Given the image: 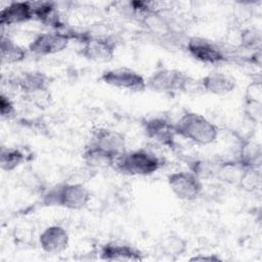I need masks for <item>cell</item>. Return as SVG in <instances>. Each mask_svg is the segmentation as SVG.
Returning <instances> with one entry per match:
<instances>
[{
  "label": "cell",
  "mask_w": 262,
  "mask_h": 262,
  "mask_svg": "<svg viewBox=\"0 0 262 262\" xmlns=\"http://www.w3.org/2000/svg\"><path fill=\"white\" fill-rule=\"evenodd\" d=\"M142 130L149 140L170 148L175 146L177 135L174 129V122L164 117H151L142 121Z\"/></svg>",
  "instance_id": "cell-11"
},
{
  "label": "cell",
  "mask_w": 262,
  "mask_h": 262,
  "mask_svg": "<svg viewBox=\"0 0 262 262\" xmlns=\"http://www.w3.org/2000/svg\"><path fill=\"white\" fill-rule=\"evenodd\" d=\"M261 169L246 168L238 180L237 185L247 192H254L261 186Z\"/></svg>",
  "instance_id": "cell-25"
},
{
  "label": "cell",
  "mask_w": 262,
  "mask_h": 262,
  "mask_svg": "<svg viewBox=\"0 0 262 262\" xmlns=\"http://www.w3.org/2000/svg\"><path fill=\"white\" fill-rule=\"evenodd\" d=\"M99 259L104 261H142L143 253L134 246L121 242H107L98 252Z\"/></svg>",
  "instance_id": "cell-13"
},
{
  "label": "cell",
  "mask_w": 262,
  "mask_h": 262,
  "mask_svg": "<svg viewBox=\"0 0 262 262\" xmlns=\"http://www.w3.org/2000/svg\"><path fill=\"white\" fill-rule=\"evenodd\" d=\"M26 161L25 152L14 146H1L0 168L2 171L11 172Z\"/></svg>",
  "instance_id": "cell-23"
},
{
  "label": "cell",
  "mask_w": 262,
  "mask_h": 262,
  "mask_svg": "<svg viewBox=\"0 0 262 262\" xmlns=\"http://www.w3.org/2000/svg\"><path fill=\"white\" fill-rule=\"evenodd\" d=\"M10 84L23 93L24 97L41 108L49 104L50 80L49 77L40 71H26L10 80Z\"/></svg>",
  "instance_id": "cell-4"
},
{
  "label": "cell",
  "mask_w": 262,
  "mask_h": 262,
  "mask_svg": "<svg viewBox=\"0 0 262 262\" xmlns=\"http://www.w3.org/2000/svg\"><path fill=\"white\" fill-rule=\"evenodd\" d=\"M189 261H209V262H219L222 261V258L219 257L217 254H199L191 258H189Z\"/></svg>",
  "instance_id": "cell-29"
},
{
  "label": "cell",
  "mask_w": 262,
  "mask_h": 262,
  "mask_svg": "<svg viewBox=\"0 0 262 262\" xmlns=\"http://www.w3.org/2000/svg\"><path fill=\"white\" fill-rule=\"evenodd\" d=\"M81 43L82 47L80 49V54L88 60L108 62L115 57L117 41L111 36L84 34Z\"/></svg>",
  "instance_id": "cell-7"
},
{
  "label": "cell",
  "mask_w": 262,
  "mask_h": 262,
  "mask_svg": "<svg viewBox=\"0 0 262 262\" xmlns=\"http://www.w3.org/2000/svg\"><path fill=\"white\" fill-rule=\"evenodd\" d=\"M162 165V160L155 152L138 148L126 150L120 155L114 168L127 176H149L158 172Z\"/></svg>",
  "instance_id": "cell-5"
},
{
  "label": "cell",
  "mask_w": 262,
  "mask_h": 262,
  "mask_svg": "<svg viewBox=\"0 0 262 262\" xmlns=\"http://www.w3.org/2000/svg\"><path fill=\"white\" fill-rule=\"evenodd\" d=\"M238 163L246 168H258L261 169L262 163V148L260 143L247 139L241 143L238 149V157L236 159Z\"/></svg>",
  "instance_id": "cell-21"
},
{
  "label": "cell",
  "mask_w": 262,
  "mask_h": 262,
  "mask_svg": "<svg viewBox=\"0 0 262 262\" xmlns=\"http://www.w3.org/2000/svg\"><path fill=\"white\" fill-rule=\"evenodd\" d=\"M161 254L171 259L178 258L187 250V242L179 235H167L159 244Z\"/></svg>",
  "instance_id": "cell-24"
},
{
  "label": "cell",
  "mask_w": 262,
  "mask_h": 262,
  "mask_svg": "<svg viewBox=\"0 0 262 262\" xmlns=\"http://www.w3.org/2000/svg\"><path fill=\"white\" fill-rule=\"evenodd\" d=\"M28 49L20 46L12 38L6 36L4 33L0 37V57L3 64L17 63L26 59Z\"/></svg>",
  "instance_id": "cell-20"
},
{
  "label": "cell",
  "mask_w": 262,
  "mask_h": 262,
  "mask_svg": "<svg viewBox=\"0 0 262 262\" xmlns=\"http://www.w3.org/2000/svg\"><path fill=\"white\" fill-rule=\"evenodd\" d=\"M216 166L217 162L199 159L189 163V170L203 180L208 178H215Z\"/></svg>",
  "instance_id": "cell-27"
},
{
  "label": "cell",
  "mask_w": 262,
  "mask_h": 262,
  "mask_svg": "<svg viewBox=\"0 0 262 262\" xmlns=\"http://www.w3.org/2000/svg\"><path fill=\"white\" fill-rule=\"evenodd\" d=\"M73 40L69 31H51L38 34L29 44L28 51L38 56H47L63 51Z\"/></svg>",
  "instance_id": "cell-10"
},
{
  "label": "cell",
  "mask_w": 262,
  "mask_h": 262,
  "mask_svg": "<svg viewBox=\"0 0 262 262\" xmlns=\"http://www.w3.org/2000/svg\"><path fill=\"white\" fill-rule=\"evenodd\" d=\"M99 80L113 88L139 93L146 90V79L138 72L127 67H119L105 70Z\"/></svg>",
  "instance_id": "cell-6"
},
{
  "label": "cell",
  "mask_w": 262,
  "mask_h": 262,
  "mask_svg": "<svg viewBox=\"0 0 262 262\" xmlns=\"http://www.w3.org/2000/svg\"><path fill=\"white\" fill-rule=\"evenodd\" d=\"M89 142L114 154L117 157L126 151L125 136L114 129L105 127L96 128L92 132Z\"/></svg>",
  "instance_id": "cell-16"
},
{
  "label": "cell",
  "mask_w": 262,
  "mask_h": 262,
  "mask_svg": "<svg viewBox=\"0 0 262 262\" xmlns=\"http://www.w3.org/2000/svg\"><path fill=\"white\" fill-rule=\"evenodd\" d=\"M117 158L118 157L114 154L91 142L86 144L82 152V160L90 169H105L114 167Z\"/></svg>",
  "instance_id": "cell-18"
},
{
  "label": "cell",
  "mask_w": 262,
  "mask_h": 262,
  "mask_svg": "<svg viewBox=\"0 0 262 262\" xmlns=\"http://www.w3.org/2000/svg\"><path fill=\"white\" fill-rule=\"evenodd\" d=\"M261 41H262L261 32L257 29L247 28L241 32L239 42H241V46L244 49H247L253 52H258L261 49Z\"/></svg>",
  "instance_id": "cell-26"
},
{
  "label": "cell",
  "mask_w": 262,
  "mask_h": 262,
  "mask_svg": "<svg viewBox=\"0 0 262 262\" xmlns=\"http://www.w3.org/2000/svg\"><path fill=\"white\" fill-rule=\"evenodd\" d=\"M34 18V5L28 1L10 2L0 11V25L2 28L21 25Z\"/></svg>",
  "instance_id": "cell-15"
},
{
  "label": "cell",
  "mask_w": 262,
  "mask_h": 262,
  "mask_svg": "<svg viewBox=\"0 0 262 262\" xmlns=\"http://www.w3.org/2000/svg\"><path fill=\"white\" fill-rule=\"evenodd\" d=\"M184 48L193 59L205 64L219 66L227 60V56L221 46L205 37H189L185 42Z\"/></svg>",
  "instance_id": "cell-8"
},
{
  "label": "cell",
  "mask_w": 262,
  "mask_h": 262,
  "mask_svg": "<svg viewBox=\"0 0 262 262\" xmlns=\"http://www.w3.org/2000/svg\"><path fill=\"white\" fill-rule=\"evenodd\" d=\"M177 136L198 145H210L219 135L218 127L202 114L186 111L175 122Z\"/></svg>",
  "instance_id": "cell-1"
},
{
  "label": "cell",
  "mask_w": 262,
  "mask_h": 262,
  "mask_svg": "<svg viewBox=\"0 0 262 262\" xmlns=\"http://www.w3.org/2000/svg\"><path fill=\"white\" fill-rule=\"evenodd\" d=\"M167 183L172 193L181 201L196 200L204 188L203 180L190 170H181L170 173Z\"/></svg>",
  "instance_id": "cell-9"
},
{
  "label": "cell",
  "mask_w": 262,
  "mask_h": 262,
  "mask_svg": "<svg viewBox=\"0 0 262 262\" xmlns=\"http://www.w3.org/2000/svg\"><path fill=\"white\" fill-rule=\"evenodd\" d=\"M91 193L82 182L67 181L55 184L42 195L46 207H59L68 210H82L90 202Z\"/></svg>",
  "instance_id": "cell-3"
},
{
  "label": "cell",
  "mask_w": 262,
  "mask_h": 262,
  "mask_svg": "<svg viewBox=\"0 0 262 262\" xmlns=\"http://www.w3.org/2000/svg\"><path fill=\"white\" fill-rule=\"evenodd\" d=\"M203 92L213 95H226L236 88V80L221 71H212L199 79Z\"/></svg>",
  "instance_id": "cell-14"
},
{
  "label": "cell",
  "mask_w": 262,
  "mask_h": 262,
  "mask_svg": "<svg viewBox=\"0 0 262 262\" xmlns=\"http://www.w3.org/2000/svg\"><path fill=\"white\" fill-rule=\"evenodd\" d=\"M34 5V15L36 20L48 26L55 31H61L64 28L58 9L52 2H37Z\"/></svg>",
  "instance_id": "cell-19"
},
{
  "label": "cell",
  "mask_w": 262,
  "mask_h": 262,
  "mask_svg": "<svg viewBox=\"0 0 262 262\" xmlns=\"http://www.w3.org/2000/svg\"><path fill=\"white\" fill-rule=\"evenodd\" d=\"M38 243L43 252L56 255L68 249L70 245V234L61 225H50L40 233Z\"/></svg>",
  "instance_id": "cell-12"
},
{
  "label": "cell",
  "mask_w": 262,
  "mask_h": 262,
  "mask_svg": "<svg viewBox=\"0 0 262 262\" xmlns=\"http://www.w3.org/2000/svg\"><path fill=\"white\" fill-rule=\"evenodd\" d=\"M201 89L199 80L173 68H159L146 79V89L162 94L191 93Z\"/></svg>",
  "instance_id": "cell-2"
},
{
  "label": "cell",
  "mask_w": 262,
  "mask_h": 262,
  "mask_svg": "<svg viewBox=\"0 0 262 262\" xmlns=\"http://www.w3.org/2000/svg\"><path fill=\"white\" fill-rule=\"evenodd\" d=\"M245 168L235 160H225L217 162L215 178L227 184H236Z\"/></svg>",
  "instance_id": "cell-22"
},
{
  "label": "cell",
  "mask_w": 262,
  "mask_h": 262,
  "mask_svg": "<svg viewBox=\"0 0 262 262\" xmlns=\"http://www.w3.org/2000/svg\"><path fill=\"white\" fill-rule=\"evenodd\" d=\"M0 116L2 120L10 121L16 116V108L13 101L4 92L0 95Z\"/></svg>",
  "instance_id": "cell-28"
},
{
  "label": "cell",
  "mask_w": 262,
  "mask_h": 262,
  "mask_svg": "<svg viewBox=\"0 0 262 262\" xmlns=\"http://www.w3.org/2000/svg\"><path fill=\"white\" fill-rule=\"evenodd\" d=\"M262 94L260 81H254L251 83L244 97L243 113L245 118L254 124H259L262 116Z\"/></svg>",
  "instance_id": "cell-17"
}]
</instances>
